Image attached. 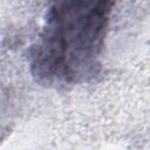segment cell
<instances>
[{"label": "cell", "instance_id": "obj_1", "mask_svg": "<svg viewBox=\"0 0 150 150\" xmlns=\"http://www.w3.org/2000/svg\"><path fill=\"white\" fill-rule=\"evenodd\" d=\"M112 0H53L33 55L35 73L80 82L95 73Z\"/></svg>", "mask_w": 150, "mask_h": 150}]
</instances>
